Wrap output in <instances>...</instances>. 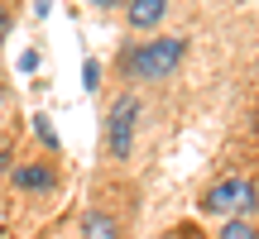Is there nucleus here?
<instances>
[{
    "instance_id": "nucleus-3",
    "label": "nucleus",
    "mask_w": 259,
    "mask_h": 239,
    "mask_svg": "<svg viewBox=\"0 0 259 239\" xmlns=\"http://www.w3.org/2000/svg\"><path fill=\"white\" fill-rule=\"evenodd\" d=\"M135 125H139V96H120V101L111 105V119H106L111 158H130V148H135Z\"/></svg>"
},
{
    "instance_id": "nucleus-9",
    "label": "nucleus",
    "mask_w": 259,
    "mask_h": 239,
    "mask_svg": "<svg viewBox=\"0 0 259 239\" xmlns=\"http://www.w3.org/2000/svg\"><path fill=\"white\" fill-rule=\"evenodd\" d=\"M92 5H120V0H92Z\"/></svg>"
},
{
    "instance_id": "nucleus-4",
    "label": "nucleus",
    "mask_w": 259,
    "mask_h": 239,
    "mask_svg": "<svg viewBox=\"0 0 259 239\" xmlns=\"http://www.w3.org/2000/svg\"><path fill=\"white\" fill-rule=\"evenodd\" d=\"M163 15H168V0H130V10H125L130 29H154Z\"/></svg>"
},
{
    "instance_id": "nucleus-6",
    "label": "nucleus",
    "mask_w": 259,
    "mask_h": 239,
    "mask_svg": "<svg viewBox=\"0 0 259 239\" xmlns=\"http://www.w3.org/2000/svg\"><path fill=\"white\" fill-rule=\"evenodd\" d=\"M82 239H120V225L106 211H87L82 215Z\"/></svg>"
},
{
    "instance_id": "nucleus-8",
    "label": "nucleus",
    "mask_w": 259,
    "mask_h": 239,
    "mask_svg": "<svg viewBox=\"0 0 259 239\" xmlns=\"http://www.w3.org/2000/svg\"><path fill=\"white\" fill-rule=\"evenodd\" d=\"M158 239H206V234L197 230V225H173V230H168V234H158Z\"/></svg>"
},
{
    "instance_id": "nucleus-2",
    "label": "nucleus",
    "mask_w": 259,
    "mask_h": 239,
    "mask_svg": "<svg viewBox=\"0 0 259 239\" xmlns=\"http://www.w3.org/2000/svg\"><path fill=\"white\" fill-rule=\"evenodd\" d=\"M254 206H259V187L245 182V177H226V182L206 187V196H202V211H211V215H250Z\"/></svg>"
},
{
    "instance_id": "nucleus-1",
    "label": "nucleus",
    "mask_w": 259,
    "mask_h": 239,
    "mask_svg": "<svg viewBox=\"0 0 259 239\" xmlns=\"http://www.w3.org/2000/svg\"><path fill=\"white\" fill-rule=\"evenodd\" d=\"M183 57H187V38H149L120 57V72L130 82H163L183 67Z\"/></svg>"
},
{
    "instance_id": "nucleus-5",
    "label": "nucleus",
    "mask_w": 259,
    "mask_h": 239,
    "mask_svg": "<svg viewBox=\"0 0 259 239\" xmlns=\"http://www.w3.org/2000/svg\"><path fill=\"white\" fill-rule=\"evenodd\" d=\"M58 177H53V167H44V163H24V167H15V187L19 192H48Z\"/></svg>"
},
{
    "instance_id": "nucleus-7",
    "label": "nucleus",
    "mask_w": 259,
    "mask_h": 239,
    "mask_svg": "<svg viewBox=\"0 0 259 239\" xmlns=\"http://www.w3.org/2000/svg\"><path fill=\"white\" fill-rule=\"evenodd\" d=\"M216 239H259V225L240 220V215H231V220L221 225V234H216Z\"/></svg>"
}]
</instances>
